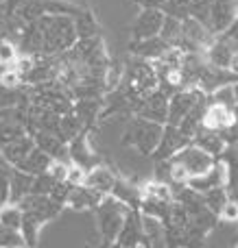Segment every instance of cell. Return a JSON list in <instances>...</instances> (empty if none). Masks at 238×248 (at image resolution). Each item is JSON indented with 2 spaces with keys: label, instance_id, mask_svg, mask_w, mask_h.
I'll use <instances>...</instances> for the list:
<instances>
[{
  "label": "cell",
  "instance_id": "6da1fadb",
  "mask_svg": "<svg viewBox=\"0 0 238 248\" xmlns=\"http://www.w3.org/2000/svg\"><path fill=\"white\" fill-rule=\"evenodd\" d=\"M37 22L42 26V37H44L42 57L64 55L66 50H70L79 42L72 16H44Z\"/></svg>",
  "mask_w": 238,
  "mask_h": 248
},
{
  "label": "cell",
  "instance_id": "7a4b0ae2",
  "mask_svg": "<svg viewBox=\"0 0 238 248\" xmlns=\"http://www.w3.org/2000/svg\"><path fill=\"white\" fill-rule=\"evenodd\" d=\"M162 133H164V124L147 120V118H140V116H131L127 120L125 128H122L120 144L125 148L129 146V148L138 150L144 157H151L162 140Z\"/></svg>",
  "mask_w": 238,
  "mask_h": 248
},
{
  "label": "cell",
  "instance_id": "3957f363",
  "mask_svg": "<svg viewBox=\"0 0 238 248\" xmlns=\"http://www.w3.org/2000/svg\"><path fill=\"white\" fill-rule=\"evenodd\" d=\"M127 211H129V207L118 201L116 196H112V194H107V196L99 202L94 214H96V220H99V233H101L103 244L116 242L118 233H120L122 224H125Z\"/></svg>",
  "mask_w": 238,
  "mask_h": 248
},
{
  "label": "cell",
  "instance_id": "277c9868",
  "mask_svg": "<svg viewBox=\"0 0 238 248\" xmlns=\"http://www.w3.org/2000/svg\"><path fill=\"white\" fill-rule=\"evenodd\" d=\"M122 83H127L140 98H144L153 90H157L160 78H157V72L153 68V61L134 57L131 61L125 63V78H122Z\"/></svg>",
  "mask_w": 238,
  "mask_h": 248
},
{
  "label": "cell",
  "instance_id": "5b68a950",
  "mask_svg": "<svg viewBox=\"0 0 238 248\" xmlns=\"http://www.w3.org/2000/svg\"><path fill=\"white\" fill-rule=\"evenodd\" d=\"M210 94H205L201 87H184V90L175 92L169 100V122L166 124H175L177 126L197 105L205 103Z\"/></svg>",
  "mask_w": 238,
  "mask_h": 248
},
{
  "label": "cell",
  "instance_id": "8992f818",
  "mask_svg": "<svg viewBox=\"0 0 238 248\" xmlns=\"http://www.w3.org/2000/svg\"><path fill=\"white\" fill-rule=\"evenodd\" d=\"M182 29H184V39L179 44V50L184 52H205L217 39V35L205 24H201L199 20H195V17H186L182 22Z\"/></svg>",
  "mask_w": 238,
  "mask_h": 248
},
{
  "label": "cell",
  "instance_id": "52a82bcc",
  "mask_svg": "<svg viewBox=\"0 0 238 248\" xmlns=\"http://www.w3.org/2000/svg\"><path fill=\"white\" fill-rule=\"evenodd\" d=\"M116 244L122 248H138V246H153L149 233L144 231V220L140 209H129L125 216L120 233L116 237Z\"/></svg>",
  "mask_w": 238,
  "mask_h": 248
},
{
  "label": "cell",
  "instance_id": "ba28073f",
  "mask_svg": "<svg viewBox=\"0 0 238 248\" xmlns=\"http://www.w3.org/2000/svg\"><path fill=\"white\" fill-rule=\"evenodd\" d=\"M17 205H20L22 211L35 216L42 224L55 220L57 216L61 214V209H64L61 202H57L55 198H51V196H44V194H29V196H24Z\"/></svg>",
  "mask_w": 238,
  "mask_h": 248
},
{
  "label": "cell",
  "instance_id": "9c48e42d",
  "mask_svg": "<svg viewBox=\"0 0 238 248\" xmlns=\"http://www.w3.org/2000/svg\"><path fill=\"white\" fill-rule=\"evenodd\" d=\"M190 141H192V140H190V137H188L179 126H175V124H164V133H162V140H160V144H157L155 153L151 155V159H153L155 163H157V161H166V159L175 157V155H177L182 148H186Z\"/></svg>",
  "mask_w": 238,
  "mask_h": 248
},
{
  "label": "cell",
  "instance_id": "30bf717a",
  "mask_svg": "<svg viewBox=\"0 0 238 248\" xmlns=\"http://www.w3.org/2000/svg\"><path fill=\"white\" fill-rule=\"evenodd\" d=\"M169 100H170V96L157 87V90H153L151 94H147L140 100V107H138V111H136V116L166 124L169 122Z\"/></svg>",
  "mask_w": 238,
  "mask_h": 248
},
{
  "label": "cell",
  "instance_id": "8fae6325",
  "mask_svg": "<svg viewBox=\"0 0 238 248\" xmlns=\"http://www.w3.org/2000/svg\"><path fill=\"white\" fill-rule=\"evenodd\" d=\"M166 13L162 9H140L131 24V39H147L160 35Z\"/></svg>",
  "mask_w": 238,
  "mask_h": 248
},
{
  "label": "cell",
  "instance_id": "7c38bea8",
  "mask_svg": "<svg viewBox=\"0 0 238 248\" xmlns=\"http://www.w3.org/2000/svg\"><path fill=\"white\" fill-rule=\"evenodd\" d=\"M238 120V109H232L223 103H214L212 98L208 96V105H205V111H204V120L201 124L212 131H225L230 124H234Z\"/></svg>",
  "mask_w": 238,
  "mask_h": 248
},
{
  "label": "cell",
  "instance_id": "4fadbf2b",
  "mask_svg": "<svg viewBox=\"0 0 238 248\" xmlns=\"http://www.w3.org/2000/svg\"><path fill=\"white\" fill-rule=\"evenodd\" d=\"M90 131H83L74 137L68 144V159L70 163L83 168V170H92L94 166H99V159H96V153L90 146V137H87Z\"/></svg>",
  "mask_w": 238,
  "mask_h": 248
},
{
  "label": "cell",
  "instance_id": "5bb4252c",
  "mask_svg": "<svg viewBox=\"0 0 238 248\" xmlns=\"http://www.w3.org/2000/svg\"><path fill=\"white\" fill-rule=\"evenodd\" d=\"M236 17H238V0H212L210 31L214 35H221Z\"/></svg>",
  "mask_w": 238,
  "mask_h": 248
},
{
  "label": "cell",
  "instance_id": "9a60e30c",
  "mask_svg": "<svg viewBox=\"0 0 238 248\" xmlns=\"http://www.w3.org/2000/svg\"><path fill=\"white\" fill-rule=\"evenodd\" d=\"M169 44L155 35V37H147V39H131L129 42V52L134 57H140V59H147V61H155L169 50Z\"/></svg>",
  "mask_w": 238,
  "mask_h": 248
},
{
  "label": "cell",
  "instance_id": "2e32d148",
  "mask_svg": "<svg viewBox=\"0 0 238 248\" xmlns=\"http://www.w3.org/2000/svg\"><path fill=\"white\" fill-rule=\"evenodd\" d=\"M105 198V194H101L99 189L90 187L85 183H79V185H72V192H70V198H68V205L77 211H85V209H96L99 202Z\"/></svg>",
  "mask_w": 238,
  "mask_h": 248
},
{
  "label": "cell",
  "instance_id": "e0dca14e",
  "mask_svg": "<svg viewBox=\"0 0 238 248\" xmlns=\"http://www.w3.org/2000/svg\"><path fill=\"white\" fill-rule=\"evenodd\" d=\"M33 148H35V140L31 137V133H26V135L16 137V140H11L9 144H4L2 148H0V153H2V157L7 159L13 168H17L26 157H29V153Z\"/></svg>",
  "mask_w": 238,
  "mask_h": 248
},
{
  "label": "cell",
  "instance_id": "ac0fdd59",
  "mask_svg": "<svg viewBox=\"0 0 238 248\" xmlns=\"http://www.w3.org/2000/svg\"><path fill=\"white\" fill-rule=\"evenodd\" d=\"M236 52H238L236 44L227 42L225 37L217 35V39L212 42V46L205 50V59H208L212 65H217V68H230V63H232V59H234Z\"/></svg>",
  "mask_w": 238,
  "mask_h": 248
},
{
  "label": "cell",
  "instance_id": "d6986e66",
  "mask_svg": "<svg viewBox=\"0 0 238 248\" xmlns=\"http://www.w3.org/2000/svg\"><path fill=\"white\" fill-rule=\"evenodd\" d=\"M192 144L199 146L201 150H205V153L212 155V157H219V155L225 150L227 141L223 140V135L219 131H212V128L201 124V126L197 128V133L192 135Z\"/></svg>",
  "mask_w": 238,
  "mask_h": 248
},
{
  "label": "cell",
  "instance_id": "ffe728a7",
  "mask_svg": "<svg viewBox=\"0 0 238 248\" xmlns=\"http://www.w3.org/2000/svg\"><path fill=\"white\" fill-rule=\"evenodd\" d=\"M116 179H118V174L109 170L107 166H94L92 170L85 172L83 183L90 185V187H94V189H99L101 194L107 196V194H112L114 185H116Z\"/></svg>",
  "mask_w": 238,
  "mask_h": 248
},
{
  "label": "cell",
  "instance_id": "44dd1931",
  "mask_svg": "<svg viewBox=\"0 0 238 248\" xmlns=\"http://www.w3.org/2000/svg\"><path fill=\"white\" fill-rule=\"evenodd\" d=\"M31 137L35 140V146L42 148L44 153H48L52 159H61L64 155H68V144L61 140L57 133H48V131H33Z\"/></svg>",
  "mask_w": 238,
  "mask_h": 248
},
{
  "label": "cell",
  "instance_id": "7402d4cb",
  "mask_svg": "<svg viewBox=\"0 0 238 248\" xmlns=\"http://www.w3.org/2000/svg\"><path fill=\"white\" fill-rule=\"evenodd\" d=\"M72 111L79 116V120L83 122V126L90 131L94 126V122L101 118V111H103V96L101 98H81L74 100Z\"/></svg>",
  "mask_w": 238,
  "mask_h": 248
},
{
  "label": "cell",
  "instance_id": "603a6c76",
  "mask_svg": "<svg viewBox=\"0 0 238 248\" xmlns=\"http://www.w3.org/2000/svg\"><path fill=\"white\" fill-rule=\"evenodd\" d=\"M112 196H116L120 202H125L129 209H140V202H142V187H138V185H134V183H129V181L118 176L116 185H114V189H112Z\"/></svg>",
  "mask_w": 238,
  "mask_h": 248
},
{
  "label": "cell",
  "instance_id": "cb8c5ba5",
  "mask_svg": "<svg viewBox=\"0 0 238 248\" xmlns=\"http://www.w3.org/2000/svg\"><path fill=\"white\" fill-rule=\"evenodd\" d=\"M33 179L35 176L24 170H17V168L13 170L11 183H9V202H11V205H17L24 196H29L31 187H33Z\"/></svg>",
  "mask_w": 238,
  "mask_h": 248
},
{
  "label": "cell",
  "instance_id": "d4e9b609",
  "mask_svg": "<svg viewBox=\"0 0 238 248\" xmlns=\"http://www.w3.org/2000/svg\"><path fill=\"white\" fill-rule=\"evenodd\" d=\"M52 161H55V159H52L51 155L44 153L42 148H37V146H35V148L29 153V157H26L24 161L17 166V170H24V172H29V174L37 176V174H42V172H46L48 168H51Z\"/></svg>",
  "mask_w": 238,
  "mask_h": 248
},
{
  "label": "cell",
  "instance_id": "484cf974",
  "mask_svg": "<svg viewBox=\"0 0 238 248\" xmlns=\"http://www.w3.org/2000/svg\"><path fill=\"white\" fill-rule=\"evenodd\" d=\"M173 201H160V198H149L142 196V202H140V214L147 216V218H153L157 222H164L169 218V209Z\"/></svg>",
  "mask_w": 238,
  "mask_h": 248
},
{
  "label": "cell",
  "instance_id": "4316f807",
  "mask_svg": "<svg viewBox=\"0 0 238 248\" xmlns=\"http://www.w3.org/2000/svg\"><path fill=\"white\" fill-rule=\"evenodd\" d=\"M83 131H87V128L83 126V122L79 120V116L74 111H68V113H64V116H61L59 133H57V135H59L66 144H70V141H72L74 137H77L79 133H83Z\"/></svg>",
  "mask_w": 238,
  "mask_h": 248
},
{
  "label": "cell",
  "instance_id": "83f0119b",
  "mask_svg": "<svg viewBox=\"0 0 238 248\" xmlns=\"http://www.w3.org/2000/svg\"><path fill=\"white\" fill-rule=\"evenodd\" d=\"M74 29H77L79 39L96 37V35H99V22H96V17L92 16L87 9H81V11L74 16Z\"/></svg>",
  "mask_w": 238,
  "mask_h": 248
},
{
  "label": "cell",
  "instance_id": "f1b7e54d",
  "mask_svg": "<svg viewBox=\"0 0 238 248\" xmlns=\"http://www.w3.org/2000/svg\"><path fill=\"white\" fill-rule=\"evenodd\" d=\"M182 22H184V20H179V17L166 16V17H164V24H162L160 37L164 39L169 46H173V48H179V44H182V39H184Z\"/></svg>",
  "mask_w": 238,
  "mask_h": 248
},
{
  "label": "cell",
  "instance_id": "f546056e",
  "mask_svg": "<svg viewBox=\"0 0 238 248\" xmlns=\"http://www.w3.org/2000/svg\"><path fill=\"white\" fill-rule=\"evenodd\" d=\"M22 227H20V233L22 237H24V244L26 248H35L37 244V237H39V231H42V222H39L35 216L26 214V211H22Z\"/></svg>",
  "mask_w": 238,
  "mask_h": 248
},
{
  "label": "cell",
  "instance_id": "4dcf8cb0",
  "mask_svg": "<svg viewBox=\"0 0 238 248\" xmlns=\"http://www.w3.org/2000/svg\"><path fill=\"white\" fill-rule=\"evenodd\" d=\"M201 198H204L205 207L208 209H212L214 214H221V209L225 207V202L230 201V192H227V187H212L208 189V192H201Z\"/></svg>",
  "mask_w": 238,
  "mask_h": 248
},
{
  "label": "cell",
  "instance_id": "1f68e13d",
  "mask_svg": "<svg viewBox=\"0 0 238 248\" xmlns=\"http://www.w3.org/2000/svg\"><path fill=\"white\" fill-rule=\"evenodd\" d=\"M26 124L17 122V120H0V148H2L4 144H9L11 140H16V137H22L26 135Z\"/></svg>",
  "mask_w": 238,
  "mask_h": 248
},
{
  "label": "cell",
  "instance_id": "d6a6232c",
  "mask_svg": "<svg viewBox=\"0 0 238 248\" xmlns=\"http://www.w3.org/2000/svg\"><path fill=\"white\" fill-rule=\"evenodd\" d=\"M22 216H24V214H22L20 205H11V202H7V205L0 207V224H4V227H9V229L20 231Z\"/></svg>",
  "mask_w": 238,
  "mask_h": 248
},
{
  "label": "cell",
  "instance_id": "836d02e7",
  "mask_svg": "<svg viewBox=\"0 0 238 248\" xmlns=\"http://www.w3.org/2000/svg\"><path fill=\"white\" fill-rule=\"evenodd\" d=\"M210 13H212V0H190L188 2V17L199 20L208 29H210Z\"/></svg>",
  "mask_w": 238,
  "mask_h": 248
},
{
  "label": "cell",
  "instance_id": "e575fe53",
  "mask_svg": "<svg viewBox=\"0 0 238 248\" xmlns=\"http://www.w3.org/2000/svg\"><path fill=\"white\" fill-rule=\"evenodd\" d=\"M16 168L2 157L0 153V207L9 202V183H11V174Z\"/></svg>",
  "mask_w": 238,
  "mask_h": 248
},
{
  "label": "cell",
  "instance_id": "d590c367",
  "mask_svg": "<svg viewBox=\"0 0 238 248\" xmlns=\"http://www.w3.org/2000/svg\"><path fill=\"white\" fill-rule=\"evenodd\" d=\"M122 78H125V63H120V61H109L107 70H105V90L107 92L116 90L122 83Z\"/></svg>",
  "mask_w": 238,
  "mask_h": 248
},
{
  "label": "cell",
  "instance_id": "8d00e7d4",
  "mask_svg": "<svg viewBox=\"0 0 238 248\" xmlns=\"http://www.w3.org/2000/svg\"><path fill=\"white\" fill-rule=\"evenodd\" d=\"M17 57H20V48H17V44L13 42V39L0 35V65L16 63Z\"/></svg>",
  "mask_w": 238,
  "mask_h": 248
},
{
  "label": "cell",
  "instance_id": "74e56055",
  "mask_svg": "<svg viewBox=\"0 0 238 248\" xmlns=\"http://www.w3.org/2000/svg\"><path fill=\"white\" fill-rule=\"evenodd\" d=\"M0 248H26L22 233L0 224Z\"/></svg>",
  "mask_w": 238,
  "mask_h": 248
},
{
  "label": "cell",
  "instance_id": "f35d334b",
  "mask_svg": "<svg viewBox=\"0 0 238 248\" xmlns=\"http://www.w3.org/2000/svg\"><path fill=\"white\" fill-rule=\"evenodd\" d=\"M59 183V181L55 179V176L51 174V172H42V174H37L33 179V187H31V194H44V196H48V194L52 192V187Z\"/></svg>",
  "mask_w": 238,
  "mask_h": 248
},
{
  "label": "cell",
  "instance_id": "ab89813d",
  "mask_svg": "<svg viewBox=\"0 0 238 248\" xmlns=\"http://www.w3.org/2000/svg\"><path fill=\"white\" fill-rule=\"evenodd\" d=\"M219 220H221L223 224H238V202L234 198H230V201L225 202V207H223L221 214H219Z\"/></svg>",
  "mask_w": 238,
  "mask_h": 248
},
{
  "label": "cell",
  "instance_id": "60d3db41",
  "mask_svg": "<svg viewBox=\"0 0 238 248\" xmlns=\"http://www.w3.org/2000/svg\"><path fill=\"white\" fill-rule=\"evenodd\" d=\"M221 37H225L227 42H232V44H236V46H238V17H236L234 22H232L230 26H227L225 31H223Z\"/></svg>",
  "mask_w": 238,
  "mask_h": 248
},
{
  "label": "cell",
  "instance_id": "b9f144b4",
  "mask_svg": "<svg viewBox=\"0 0 238 248\" xmlns=\"http://www.w3.org/2000/svg\"><path fill=\"white\" fill-rule=\"evenodd\" d=\"M140 9H164V4L169 0H134Z\"/></svg>",
  "mask_w": 238,
  "mask_h": 248
},
{
  "label": "cell",
  "instance_id": "7bdbcfd3",
  "mask_svg": "<svg viewBox=\"0 0 238 248\" xmlns=\"http://www.w3.org/2000/svg\"><path fill=\"white\" fill-rule=\"evenodd\" d=\"M227 192H230V198H234V201L238 202V179L227 185Z\"/></svg>",
  "mask_w": 238,
  "mask_h": 248
},
{
  "label": "cell",
  "instance_id": "ee69618b",
  "mask_svg": "<svg viewBox=\"0 0 238 248\" xmlns=\"http://www.w3.org/2000/svg\"><path fill=\"white\" fill-rule=\"evenodd\" d=\"M236 148H238V141H236Z\"/></svg>",
  "mask_w": 238,
  "mask_h": 248
},
{
  "label": "cell",
  "instance_id": "f6af8a7d",
  "mask_svg": "<svg viewBox=\"0 0 238 248\" xmlns=\"http://www.w3.org/2000/svg\"><path fill=\"white\" fill-rule=\"evenodd\" d=\"M236 248H238V246H236Z\"/></svg>",
  "mask_w": 238,
  "mask_h": 248
}]
</instances>
